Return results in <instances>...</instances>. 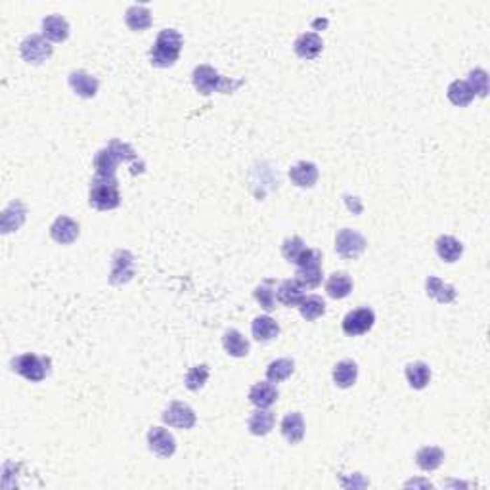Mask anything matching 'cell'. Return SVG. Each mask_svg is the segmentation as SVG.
Listing matches in <instances>:
<instances>
[{
    "mask_svg": "<svg viewBox=\"0 0 490 490\" xmlns=\"http://www.w3.org/2000/svg\"><path fill=\"white\" fill-rule=\"evenodd\" d=\"M138 153L134 152V148L127 142H121L113 138L106 148H102L100 152L96 153L94 158V169H96V174L100 176H115L117 165L125 161H136Z\"/></svg>",
    "mask_w": 490,
    "mask_h": 490,
    "instance_id": "cell-1",
    "label": "cell"
},
{
    "mask_svg": "<svg viewBox=\"0 0 490 490\" xmlns=\"http://www.w3.org/2000/svg\"><path fill=\"white\" fill-rule=\"evenodd\" d=\"M192 80H194L195 90L203 96H209L213 92L220 94H232L236 92L245 80H234L226 79L220 73L215 71L211 65H197L192 73Z\"/></svg>",
    "mask_w": 490,
    "mask_h": 490,
    "instance_id": "cell-2",
    "label": "cell"
},
{
    "mask_svg": "<svg viewBox=\"0 0 490 490\" xmlns=\"http://www.w3.org/2000/svg\"><path fill=\"white\" fill-rule=\"evenodd\" d=\"M182 35L176 29H163L155 38L152 50H150V62L155 67H171L178 62L182 50Z\"/></svg>",
    "mask_w": 490,
    "mask_h": 490,
    "instance_id": "cell-3",
    "label": "cell"
},
{
    "mask_svg": "<svg viewBox=\"0 0 490 490\" xmlns=\"http://www.w3.org/2000/svg\"><path fill=\"white\" fill-rule=\"evenodd\" d=\"M90 207L98 211H111L121 205V194L115 176H100L96 174L90 181V194H88Z\"/></svg>",
    "mask_w": 490,
    "mask_h": 490,
    "instance_id": "cell-4",
    "label": "cell"
},
{
    "mask_svg": "<svg viewBox=\"0 0 490 490\" xmlns=\"http://www.w3.org/2000/svg\"><path fill=\"white\" fill-rule=\"evenodd\" d=\"M12 370L15 374L25 377L27 382L41 383L50 374V358L46 356H36L35 353H25L15 356L12 360Z\"/></svg>",
    "mask_w": 490,
    "mask_h": 490,
    "instance_id": "cell-5",
    "label": "cell"
},
{
    "mask_svg": "<svg viewBox=\"0 0 490 490\" xmlns=\"http://www.w3.org/2000/svg\"><path fill=\"white\" fill-rule=\"evenodd\" d=\"M281 255H284V259L288 260V262L297 265V268L304 267V265H309V262H312L314 259H320V257H322V253L318 251V249L307 247L303 239L299 238V236L288 238L281 244Z\"/></svg>",
    "mask_w": 490,
    "mask_h": 490,
    "instance_id": "cell-6",
    "label": "cell"
},
{
    "mask_svg": "<svg viewBox=\"0 0 490 490\" xmlns=\"http://www.w3.org/2000/svg\"><path fill=\"white\" fill-rule=\"evenodd\" d=\"M366 249V238L351 228H343L335 236V251L346 260H354L360 257Z\"/></svg>",
    "mask_w": 490,
    "mask_h": 490,
    "instance_id": "cell-7",
    "label": "cell"
},
{
    "mask_svg": "<svg viewBox=\"0 0 490 490\" xmlns=\"http://www.w3.org/2000/svg\"><path fill=\"white\" fill-rule=\"evenodd\" d=\"M50 43L43 35H29L20 44V54L27 64L41 65L52 56Z\"/></svg>",
    "mask_w": 490,
    "mask_h": 490,
    "instance_id": "cell-8",
    "label": "cell"
},
{
    "mask_svg": "<svg viewBox=\"0 0 490 490\" xmlns=\"http://www.w3.org/2000/svg\"><path fill=\"white\" fill-rule=\"evenodd\" d=\"M375 314L374 310L368 309V307H362V309L351 310L345 318H343V332L349 337H358V335H364L372 328H374Z\"/></svg>",
    "mask_w": 490,
    "mask_h": 490,
    "instance_id": "cell-9",
    "label": "cell"
},
{
    "mask_svg": "<svg viewBox=\"0 0 490 490\" xmlns=\"http://www.w3.org/2000/svg\"><path fill=\"white\" fill-rule=\"evenodd\" d=\"M134 278V255L127 249H119L111 257V274L109 281L113 286H122Z\"/></svg>",
    "mask_w": 490,
    "mask_h": 490,
    "instance_id": "cell-10",
    "label": "cell"
},
{
    "mask_svg": "<svg viewBox=\"0 0 490 490\" xmlns=\"http://www.w3.org/2000/svg\"><path fill=\"white\" fill-rule=\"evenodd\" d=\"M163 421L176 429H192L195 426V412L184 402H171L163 412Z\"/></svg>",
    "mask_w": 490,
    "mask_h": 490,
    "instance_id": "cell-11",
    "label": "cell"
},
{
    "mask_svg": "<svg viewBox=\"0 0 490 490\" xmlns=\"http://www.w3.org/2000/svg\"><path fill=\"white\" fill-rule=\"evenodd\" d=\"M148 444L153 454H158L159 458H171L176 452V440L163 427H152L148 431Z\"/></svg>",
    "mask_w": 490,
    "mask_h": 490,
    "instance_id": "cell-12",
    "label": "cell"
},
{
    "mask_svg": "<svg viewBox=\"0 0 490 490\" xmlns=\"http://www.w3.org/2000/svg\"><path fill=\"white\" fill-rule=\"evenodd\" d=\"M79 224L75 223L73 218H69V216H58V218L54 220V224L50 226L52 239L62 245L73 244L75 239L79 238Z\"/></svg>",
    "mask_w": 490,
    "mask_h": 490,
    "instance_id": "cell-13",
    "label": "cell"
},
{
    "mask_svg": "<svg viewBox=\"0 0 490 490\" xmlns=\"http://www.w3.org/2000/svg\"><path fill=\"white\" fill-rule=\"evenodd\" d=\"M278 389L272 382H259L249 389V402L257 408H270L278 400Z\"/></svg>",
    "mask_w": 490,
    "mask_h": 490,
    "instance_id": "cell-14",
    "label": "cell"
},
{
    "mask_svg": "<svg viewBox=\"0 0 490 490\" xmlns=\"http://www.w3.org/2000/svg\"><path fill=\"white\" fill-rule=\"evenodd\" d=\"M43 36L52 43H64L69 36V23L58 14L46 15L43 20Z\"/></svg>",
    "mask_w": 490,
    "mask_h": 490,
    "instance_id": "cell-15",
    "label": "cell"
},
{
    "mask_svg": "<svg viewBox=\"0 0 490 490\" xmlns=\"http://www.w3.org/2000/svg\"><path fill=\"white\" fill-rule=\"evenodd\" d=\"M322 48H324V43L318 33H303L301 36H297V41L293 43V50L303 59H314L322 52Z\"/></svg>",
    "mask_w": 490,
    "mask_h": 490,
    "instance_id": "cell-16",
    "label": "cell"
},
{
    "mask_svg": "<svg viewBox=\"0 0 490 490\" xmlns=\"http://www.w3.org/2000/svg\"><path fill=\"white\" fill-rule=\"evenodd\" d=\"M69 87L80 98H94L98 92V79L92 77L90 73L79 69V71H73L69 75Z\"/></svg>",
    "mask_w": 490,
    "mask_h": 490,
    "instance_id": "cell-17",
    "label": "cell"
},
{
    "mask_svg": "<svg viewBox=\"0 0 490 490\" xmlns=\"http://www.w3.org/2000/svg\"><path fill=\"white\" fill-rule=\"evenodd\" d=\"M276 299L286 307H299L301 301L304 299V288L297 280H286L281 281L276 291Z\"/></svg>",
    "mask_w": 490,
    "mask_h": 490,
    "instance_id": "cell-18",
    "label": "cell"
},
{
    "mask_svg": "<svg viewBox=\"0 0 490 490\" xmlns=\"http://www.w3.org/2000/svg\"><path fill=\"white\" fill-rule=\"evenodd\" d=\"M289 178L299 188H312L318 181V167L309 161H301L289 169Z\"/></svg>",
    "mask_w": 490,
    "mask_h": 490,
    "instance_id": "cell-19",
    "label": "cell"
},
{
    "mask_svg": "<svg viewBox=\"0 0 490 490\" xmlns=\"http://www.w3.org/2000/svg\"><path fill=\"white\" fill-rule=\"evenodd\" d=\"M281 435L286 437L289 444H297L301 442L304 437V419L299 412L288 414L286 418L281 419Z\"/></svg>",
    "mask_w": 490,
    "mask_h": 490,
    "instance_id": "cell-20",
    "label": "cell"
},
{
    "mask_svg": "<svg viewBox=\"0 0 490 490\" xmlns=\"http://www.w3.org/2000/svg\"><path fill=\"white\" fill-rule=\"evenodd\" d=\"M295 280L303 286L304 289H314L322 284V257L314 259L309 265L297 268Z\"/></svg>",
    "mask_w": 490,
    "mask_h": 490,
    "instance_id": "cell-21",
    "label": "cell"
},
{
    "mask_svg": "<svg viewBox=\"0 0 490 490\" xmlns=\"http://www.w3.org/2000/svg\"><path fill=\"white\" fill-rule=\"evenodd\" d=\"M25 213L27 211H25V205L22 202L10 203L2 213V223H0L2 234H10V232L18 230L25 223Z\"/></svg>",
    "mask_w": 490,
    "mask_h": 490,
    "instance_id": "cell-22",
    "label": "cell"
},
{
    "mask_svg": "<svg viewBox=\"0 0 490 490\" xmlns=\"http://www.w3.org/2000/svg\"><path fill=\"white\" fill-rule=\"evenodd\" d=\"M426 289H427V295L442 304L452 303V301L456 299L454 286L444 284V281L440 280V278H437V276H429V278H427Z\"/></svg>",
    "mask_w": 490,
    "mask_h": 490,
    "instance_id": "cell-23",
    "label": "cell"
},
{
    "mask_svg": "<svg viewBox=\"0 0 490 490\" xmlns=\"http://www.w3.org/2000/svg\"><path fill=\"white\" fill-rule=\"evenodd\" d=\"M125 22H127L130 31H136V33L150 29V25H152V12L146 6H142V4H132L127 10V14H125Z\"/></svg>",
    "mask_w": 490,
    "mask_h": 490,
    "instance_id": "cell-24",
    "label": "cell"
},
{
    "mask_svg": "<svg viewBox=\"0 0 490 490\" xmlns=\"http://www.w3.org/2000/svg\"><path fill=\"white\" fill-rule=\"evenodd\" d=\"M253 337L260 341V343H267V341H272V339L278 337L280 333V326L276 322L274 318L270 316H257L253 320L251 326Z\"/></svg>",
    "mask_w": 490,
    "mask_h": 490,
    "instance_id": "cell-25",
    "label": "cell"
},
{
    "mask_svg": "<svg viewBox=\"0 0 490 490\" xmlns=\"http://www.w3.org/2000/svg\"><path fill=\"white\" fill-rule=\"evenodd\" d=\"M358 377V366L354 360H341L333 368V382L341 389H349L356 383Z\"/></svg>",
    "mask_w": 490,
    "mask_h": 490,
    "instance_id": "cell-26",
    "label": "cell"
},
{
    "mask_svg": "<svg viewBox=\"0 0 490 490\" xmlns=\"http://www.w3.org/2000/svg\"><path fill=\"white\" fill-rule=\"evenodd\" d=\"M406 379L410 383L412 389H426L431 382V368L427 366L426 362H410L406 366Z\"/></svg>",
    "mask_w": 490,
    "mask_h": 490,
    "instance_id": "cell-27",
    "label": "cell"
},
{
    "mask_svg": "<svg viewBox=\"0 0 490 490\" xmlns=\"http://www.w3.org/2000/svg\"><path fill=\"white\" fill-rule=\"evenodd\" d=\"M247 426H249V431H251L253 435L265 437V435H268V433L272 431V427H274V414L268 412L267 408H257V410L249 416V424H247Z\"/></svg>",
    "mask_w": 490,
    "mask_h": 490,
    "instance_id": "cell-28",
    "label": "cell"
},
{
    "mask_svg": "<svg viewBox=\"0 0 490 490\" xmlns=\"http://www.w3.org/2000/svg\"><path fill=\"white\" fill-rule=\"evenodd\" d=\"M435 247H437V255H439L444 262H456V260H460L461 253H463V245H461L460 239H456L454 236H440V238L437 239Z\"/></svg>",
    "mask_w": 490,
    "mask_h": 490,
    "instance_id": "cell-29",
    "label": "cell"
},
{
    "mask_svg": "<svg viewBox=\"0 0 490 490\" xmlns=\"http://www.w3.org/2000/svg\"><path fill=\"white\" fill-rule=\"evenodd\" d=\"M224 351L234 356V358H244L249 354V341L238 332V330H228L223 337Z\"/></svg>",
    "mask_w": 490,
    "mask_h": 490,
    "instance_id": "cell-30",
    "label": "cell"
},
{
    "mask_svg": "<svg viewBox=\"0 0 490 490\" xmlns=\"http://www.w3.org/2000/svg\"><path fill=\"white\" fill-rule=\"evenodd\" d=\"M326 291L332 299H345L353 291V280L345 272H335L326 281Z\"/></svg>",
    "mask_w": 490,
    "mask_h": 490,
    "instance_id": "cell-31",
    "label": "cell"
},
{
    "mask_svg": "<svg viewBox=\"0 0 490 490\" xmlns=\"http://www.w3.org/2000/svg\"><path fill=\"white\" fill-rule=\"evenodd\" d=\"M442 461H444V452L439 447H424L419 448L418 454H416V463L424 471L439 469L442 465Z\"/></svg>",
    "mask_w": 490,
    "mask_h": 490,
    "instance_id": "cell-32",
    "label": "cell"
},
{
    "mask_svg": "<svg viewBox=\"0 0 490 490\" xmlns=\"http://www.w3.org/2000/svg\"><path fill=\"white\" fill-rule=\"evenodd\" d=\"M255 301L260 304V309L272 312L276 309V281L265 280L255 288Z\"/></svg>",
    "mask_w": 490,
    "mask_h": 490,
    "instance_id": "cell-33",
    "label": "cell"
},
{
    "mask_svg": "<svg viewBox=\"0 0 490 490\" xmlns=\"http://www.w3.org/2000/svg\"><path fill=\"white\" fill-rule=\"evenodd\" d=\"M447 96L448 100L452 102L454 106H458V108H465V106H469V104L473 102V98H475V94L469 88V85L465 80H454V83H450Z\"/></svg>",
    "mask_w": 490,
    "mask_h": 490,
    "instance_id": "cell-34",
    "label": "cell"
},
{
    "mask_svg": "<svg viewBox=\"0 0 490 490\" xmlns=\"http://www.w3.org/2000/svg\"><path fill=\"white\" fill-rule=\"evenodd\" d=\"M297 309L301 310L304 320L314 322V320H318V318L326 314V301L318 295H304V299Z\"/></svg>",
    "mask_w": 490,
    "mask_h": 490,
    "instance_id": "cell-35",
    "label": "cell"
},
{
    "mask_svg": "<svg viewBox=\"0 0 490 490\" xmlns=\"http://www.w3.org/2000/svg\"><path fill=\"white\" fill-rule=\"evenodd\" d=\"M293 370H295V364H293V360H289V358H278V360L270 362V364H268L267 379L272 383L286 382L289 375L293 374Z\"/></svg>",
    "mask_w": 490,
    "mask_h": 490,
    "instance_id": "cell-36",
    "label": "cell"
},
{
    "mask_svg": "<svg viewBox=\"0 0 490 490\" xmlns=\"http://www.w3.org/2000/svg\"><path fill=\"white\" fill-rule=\"evenodd\" d=\"M209 379V366L207 364H200V366L190 368V372L186 374L184 385L190 391H200Z\"/></svg>",
    "mask_w": 490,
    "mask_h": 490,
    "instance_id": "cell-37",
    "label": "cell"
},
{
    "mask_svg": "<svg viewBox=\"0 0 490 490\" xmlns=\"http://www.w3.org/2000/svg\"><path fill=\"white\" fill-rule=\"evenodd\" d=\"M469 85V88L473 90V94L475 96H479V98H484L486 94H489V73L484 71V69H473V71H469V79L465 80Z\"/></svg>",
    "mask_w": 490,
    "mask_h": 490,
    "instance_id": "cell-38",
    "label": "cell"
}]
</instances>
